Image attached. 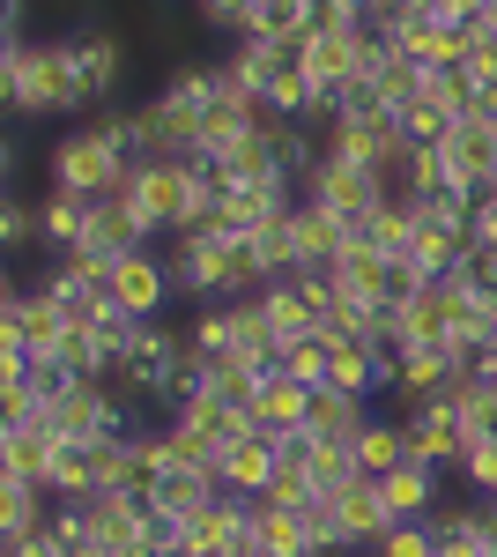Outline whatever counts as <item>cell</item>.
<instances>
[{"mask_svg": "<svg viewBox=\"0 0 497 557\" xmlns=\"http://www.w3.org/2000/svg\"><path fill=\"white\" fill-rule=\"evenodd\" d=\"M45 186L60 194H89V201H112L126 194V178L141 172V149H134V112H104L83 127H60L38 157Z\"/></svg>", "mask_w": 497, "mask_h": 557, "instance_id": "cell-1", "label": "cell"}, {"mask_svg": "<svg viewBox=\"0 0 497 557\" xmlns=\"http://www.w3.org/2000/svg\"><path fill=\"white\" fill-rule=\"evenodd\" d=\"M0 89H8V112H15V120H75V112H83L75 30L0 45Z\"/></svg>", "mask_w": 497, "mask_h": 557, "instance_id": "cell-2", "label": "cell"}, {"mask_svg": "<svg viewBox=\"0 0 497 557\" xmlns=\"http://www.w3.org/2000/svg\"><path fill=\"white\" fill-rule=\"evenodd\" d=\"M164 260H171V283H178L186 305H246V298H260V275H252L246 238H231V231H215V223L178 231Z\"/></svg>", "mask_w": 497, "mask_h": 557, "instance_id": "cell-3", "label": "cell"}, {"mask_svg": "<svg viewBox=\"0 0 497 557\" xmlns=\"http://www.w3.org/2000/svg\"><path fill=\"white\" fill-rule=\"evenodd\" d=\"M126 209L141 215V231L149 238H178V231H194L208 223V186H201V164H141V172L126 178L120 194Z\"/></svg>", "mask_w": 497, "mask_h": 557, "instance_id": "cell-4", "label": "cell"}, {"mask_svg": "<svg viewBox=\"0 0 497 557\" xmlns=\"http://www.w3.org/2000/svg\"><path fill=\"white\" fill-rule=\"evenodd\" d=\"M126 67H134V52H126V38L112 30V23H75V83H83V112H97V104L120 112Z\"/></svg>", "mask_w": 497, "mask_h": 557, "instance_id": "cell-5", "label": "cell"}, {"mask_svg": "<svg viewBox=\"0 0 497 557\" xmlns=\"http://www.w3.org/2000/svg\"><path fill=\"white\" fill-rule=\"evenodd\" d=\"M45 424L60 431V438H83V446H97V438H134V424H126V409L112 401L104 380H75L67 394H52L45 401Z\"/></svg>", "mask_w": 497, "mask_h": 557, "instance_id": "cell-6", "label": "cell"}, {"mask_svg": "<svg viewBox=\"0 0 497 557\" xmlns=\"http://www.w3.org/2000/svg\"><path fill=\"white\" fill-rule=\"evenodd\" d=\"M297 194H305V201H320L327 215H341V223L357 231V223L386 201V178L364 172V164H341V157H320V164L305 172V186H297Z\"/></svg>", "mask_w": 497, "mask_h": 557, "instance_id": "cell-7", "label": "cell"}, {"mask_svg": "<svg viewBox=\"0 0 497 557\" xmlns=\"http://www.w3.org/2000/svg\"><path fill=\"white\" fill-rule=\"evenodd\" d=\"M112 305L120 312H134V320H164L171 305H178V283H171V260L149 246V253H126L120 268H112Z\"/></svg>", "mask_w": 497, "mask_h": 557, "instance_id": "cell-8", "label": "cell"}, {"mask_svg": "<svg viewBox=\"0 0 497 557\" xmlns=\"http://www.w3.org/2000/svg\"><path fill=\"white\" fill-rule=\"evenodd\" d=\"M283 469V438L275 431H246V438H231L223 454H215V483L223 491H238V498H260L268 483Z\"/></svg>", "mask_w": 497, "mask_h": 557, "instance_id": "cell-9", "label": "cell"}, {"mask_svg": "<svg viewBox=\"0 0 497 557\" xmlns=\"http://www.w3.org/2000/svg\"><path fill=\"white\" fill-rule=\"evenodd\" d=\"M438 157H446V178H453V186H468V194H490V178H497V127H483V120H460V127L438 141Z\"/></svg>", "mask_w": 497, "mask_h": 557, "instance_id": "cell-10", "label": "cell"}, {"mask_svg": "<svg viewBox=\"0 0 497 557\" xmlns=\"http://www.w3.org/2000/svg\"><path fill=\"white\" fill-rule=\"evenodd\" d=\"M468 417H460L453 401H431V409H415L409 417V446H415V461H431V469H460V454H468Z\"/></svg>", "mask_w": 497, "mask_h": 557, "instance_id": "cell-11", "label": "cell"}, {"mask_svg": "<svg viewBox=\"0 0 497 557\" xmlns=\"http://www.w3.org/2000/svg\"><path fill=\"white\" fill-rule=\"evenodd\" d=\"M149 246H157V238H149V231H141V215L126 209L120 194H112V201H97V209H89L83 253H97V260H112V268H120L126 253H149Z\"/></svg>", "mask_w": 497, "mask_h": 557, "instance_id": "cell-12", "label": "cell"}, {"mask_svg": "<svg viewBox=\"0 0 497 557\" xmlns=\"http://www.w3.org/2000/svg\"><path fill=\"white\" fill-rule=\"evenodd\" d=\"M378 498H386V513H394V520H431L438 506H446V469L409 461V469L378 475Z\"/></svg>", "mask_w": 497, "mask_h": 557, "instance_id": "cell-13", "label": "cell"}, {"mask_svg": "<svg viewBox=\"0 0 497 557\" xmlns=\"http://www.w3.org/2000/svg\"><path fill=\"white\" fill-rule=\"evenodd\" d=\"M52 461H60V431L45 424V417L0 431V475H30V483H45Z\"/></svg>", "mask_w": 497, "mask_h": 557, "instance_id": "cell-14", "label": "cell"}, {"mask_svg": "<svg viewBox=\"0 0 497 557\" xmlns=\"http://www.w3.org/2000/svg\"><path fill=\"white\" fill-rule=\"evenodd\" d=\"M378 417V401H364V394H341V386H320L312 394V417H305V431L312 438H327V446H357V431Z\"/></svg>", "mask_w": 497, "mask_h": 557, "instance_id": "cell-15", "label": "cell"}, {"mask_svg": "<svg viewBox=\"0 0 497 557\" xmlns=\"http://www.w3.org/2000/svg\"><path fill=\"white\" fill-rule=\"evenodd\" d=\"M215 97H223V67H215V60H171L164 83H157V104L186 112V120H201Z\"/></svg>", "mask_w": 497, "mask_h": 557, "instance_id": "cell-16", "label": "cell"}, {"mask_svg": "<svg viewBox=\"0 0 497 557\" xmlns=\"http://www.w3.org/2000/svg\"><path fill=\"white\" fill-rule=\"evenodd\" d=\"M415 461V446H409V417H394V409H378L372 424L357 431V469L372 475H394V469H409Z\"/></svg>", "mask_w": 497, "mask_h": 557, "instance_id": "cell-17", "label": "cell"}, {"mask_svg": "<svg viewBox=\"0 0 497 557\" xmlns=\"http://www.w3.org/2000/svg\"><path fill=\"white\" fill-rule=\"evenodd\" d=\"M52 491L30 483V475H0V543H23V535H45V520H52Z\"/></svg>", "mask_w": 497, "mask_h": 557, "instance_id": "cell-18", "label": "cell"}, {"mask_svg": "<svg viewBox=\"0 0 497 557\" xmlns=\"http://www.w3.org/2000/svg\"><path fill=\"white\" fill-rule=\"evenodd\" d=\"M394 45H401L409 60H423V67H460V60H468V23H446V15H409Z\"/></svg>", "mask_w": 497, "mask_h": 557, "instance_id": "cell-19", "label": "cell"}, {"mask_svg": "<svg viewBox=\"0 0 497 557\" xmlns=\"http://www.w3.org/2000/svg\"><path fill=\"white\" fill-rule=\"evenodd\" d=\"M223 498V483H215V469H171V475H157V491H149V513L157 520H194L201 506H215Z\"/></svg>", "mask_w": 497, "mask_h": 557, "instance_id": "cell-20", "label": "cell"}, {"mask_svg": "<svg viewBox=\"0 0 497 557\" xmlns=\"http://www.w3.org/2000/svg\"><path fill=\"white\" fill-rule=\"evenodd\" d=\"M305 417H312V386H297L290 372H268L260 380V401H252V431L290 438V431H305Z\"/></svg>", "mask_w": 497, "mask_h": 557, "instance_id": "cell-21", "label": "cell"}, {"mask_svg": "<svg viewBox=\"0 0 497 557\" xmlns=\"http://www.w3.org/2000/svg\"><path fill=\"white\" fill-rule=\"evenodd\" d=\"M290 231H297V260H305V268H334V260L349 253V223H341V215H327L320 201H297V209H290Z\"/></svg>", "mask_w": 497, "mask_h": 557, "instance_id": "cell-22", "label": "cell"}, {"mask_svg": "<svg viewBox=\"0 0 497 557\" xmlns=\"http://www.w3.org/2000/svg\"><path fill=\"white\" fill-rule=\"evenodd\" d=\"M89 194H60V186H45L38 194V238H45V253H75L83 246V231H89Z\"/></svg>", "mask_w": 497, "mask_h": 557, "instance_id": "cell-23", "label": "cell"}, {"mask_svg": "<svg viewBox=\"0 0 497 557\" xmlns=\"http://www.w3.org/2000/svg\"><path fill=\"white\" fill-rule=\"evenodd\" d=\"M423 83H431V67H423V60H409L401 45H386V52L372 60V75H364V89H372L386 112H409L415 97H423Z\"/></svg>", "mask_w": 497, "mask_h": 557, "instance_id": "cell-24", "label": "cell"}, {"mask_svg": "<svg viewBox=\"0 0 497 557\" xmlns=\"http://www.w3.org/2000/svg\"><path fill=\"white\" fill-rule=\"evenodd\" d=\"M334 283H341L349 298H364V305H394V260L378 253V246H357V238H349V253L334 260Z\"/></svg>", "mask_w": 497, "mask_h": 557, "instance_id": "cell-25", "label": "cell"}, {"mask_svg": "<svg viewBox=\"0 0 497 557\" xmlns=\"http://www.w3.org/2000/svg\"><path fill=\"white\" fill-rule=\"evenodd\" d=\"M171 424H186V431H201L208 446H215V454H223V446H231V438H246V417H238V409H231V401H223V394H186V401H178V417H171Z\"/></svg>", "mask_w": 497, "mask_h": 557, "instance_id": "cell-26", "label": "cell"}, {"mask_svg": "<svg viewBox=\"0 0 497 557\" xmlns=\"http://www.w3.org/2000/svg\"><path fill=\"white\" fill-rule=\"evenodd\" d=\"M260 312H268V327H275L283 349L305 343V335H320V312H312V298H305L297 283H268V290H260Z\"/></svg>", "mask_w": 497, "mask_h": 557, "instance_id": "cell-27", "label": "cell"}, {"mask_svg": "<svg viewBox=\"0 0 497 557\" xmlns=\"http://www.w3.org/2000/svg\"><path fill=\"white\" fill-rule=\"evenodd\" d=\"M252 535H260V557H312V528L290 506H260L252 498Z\"/></svg>", "mask_w": 497, "mask_h": 557, "instance_id": "cell-28", "label": "cell"}, {"mask_svg": "<svg viewBox=\"0 0 497 557\" xmlns=\"http://www.w3.org/2000/svg\"><path fill=\"white\" fill-rule=\"evenodd\" d=\"M334 506H341V528H349V543H357V550H372L378 535L394 528V513H386V498H378L372 475H364V483H349V491H341Z\"/></svg>", "mask_w": 497, "mask_h": 557, "instance_id": "cell-29", "label": "cell"}, {"mask_svg": "<svg viewBox=\"0 0 497 557\" xmlns=\"http://www.w3.org/2000/svg\"><path fill=\"white\" fill-rule=\"evenodd\" d=\"M0 246H8L15 260L45 253V238H38V194H8V201H0Z\"/></svg>", "mask_w": 497, "mask_h": 557, "instance_id": "cell-30", "label": "cell"}, {"mask_svg": "<svg viewBox=\"0 0 497 557\" xmlns=\"http://www.w3.org/2000/svg\"><path fill=\"white\" fill-rule=\"evenodd\" d=\"M186 343L208 349V357H231V349H238V305H194Z\"/></svg>", "mask_w": 497, "mask_h": 557, "instance_id": "cell-31", "label": "cell"}, {"mask_svg": "<svg viewBox=\"0 0 497 557\" xmlns=\"http://www.w3.org/2000/svg\"><path fill=\"white\" fill-rule=\"evenodd\" d=\"M275 372H290L297 386H312V394H320V386L334 380V343H327V335H305V343L283 349V364H275Z\"/></svg>", "mask_w": 497, "mask_h": 557, "instance_id": "cell-32", "label": "cell"}, {"mask_svg": "<svg viewBox=\"0 0 497 557\" xmlns=\"http://www.w3.org/2000/svg\"><path fill=\"white\" fill-rule=\"evenodd\" d=\"M453 483L468 491V498H483V506L497 498V446H490V438H468V454H460Z\"/></svg>", "mask_w": 497, "mask_h": 557, "instance_id": "cell-33", "label": "cell"}, {"mask_svg": "<svg viewBox=\"0 0 497 557\" xmlns=\"http://www.w3.org/2000/svg\"><path fill=\"white\" fill-rule=\"evenodd\" d=\"M364 557H438V535H431V520H394Z\"/></svg>", "mask_w": 497, "mask_h": 557, "instance_id": "cell-34", "label": "cell"}, {"mask_svg": "<svg viewBox=\"0 0 497 557\" xmlns=\"http://www.w3.org/2000/svg\"><path fill=\"white\" fill-rule=\"evenodd\" d=\"M401 127H409V141H431V149H438V141H446V134H453L460 120L446 112V104H431V97H415L409 112H401Z\"/></svg>", "mask_w": 497, "mask_h": 557, "instance_id": "cell-35", "label": "cell"}, {"mask_svg": "<svg viewBox=\"0 0 497 557\" xmlns=\"http://www.w3.org/2000/svg\"><path fill=\"white\" fill-rule=\"evenodd\" d=\"M194 8H201V23L215 30V38H246L260 0H194Z\"/></svg>", "mask_w": 497, "mask_h": 557, "instance_id": "cell-36", "label": "cell"}, {"mask_svg": "<svg viewBox=\"0 0 497 557\" xmlns=\"http://www.w3.org/2000/svg\"><path fill=\"white\" fill-rule=\"evenodd\" d=\"M0 30H8V45L30 38V0H0Z\"/></svg>", "mask_w": 497, "mask_h": 557, "instance_id": "cell-37", "label": "cell"}, {"mask_svg": "<svg viewBox=\"0 0 497 557\" xmlns=\"http://www.w3.org/2000/svg\"><path fill=\"white\" fill-rule=\"evenodd\" d=\"M0 557H67L52 535H23V543H0Z\"/></svg>", "mask_w": 497, "mask_h": 557, "instance_id": "cell-38", "label": "cell"}, {"mask_svg": "<svg viewBox=\"0 0 497 557\" xmlns=\"http://www.w3.org/2000/svg\"><path fill=\"white\" fill-rule=\"evenodd\" d=\"M438 15L446 23H475V15H490V0H438Z\"/></svg>", "mask_w": 497, "mask_h": 557, "instance_id": "cell-39", "label": "cell"}, {"mask_svg": "<svg viewBox=\"0 0 497 557\" xmlns=\"http://www.w3.org/2000/svg\"><path fill=\"white\" fill-rule=\"evenodd\" d=\"M468 372H475V380H490V386H497V343H483V357H475Z\"/></svg>", "mask_w": 497, "mask_h": 557, "instance_id": "cell-40", "label": "cell"}, {"mask_svg": "<svg viewBox=\"0 0 497 557\" xmlns=\"http://www.w3.org/2000/svg\"><path fill=\"white\" fill-rule=\"evenodd\" d=\"M75 557H120V550H104V543H83V550H75Z\"/></svg>", "mask_w": 497, "mask_h": 557, "instance_id": "cell-41", "label": "cell"}, {"mask_svg": "<svg viewBox=\"0 0 497 557\" xmlns=\"http://www.w3.org/2000/svg\"><path fill=\"white\" fill-rule=\"evenodd\" d=\"M483 550H490V557H497V513H490V543H483Z\"/></svg>", "mask_w": 497, "mask_h": 557, "instance_id": "cell-42", "label": "cell"}, {"mask_svg": "<svg viewBox=\"0 0 497 557\" xmlns=\"http://www.w3.org/2000/svg\"><path fill=\"white\" fill-rule=\"evenodd\" d=\"M490 186H497V178H490Z\"/></svg>", "mask_w": 497, "mask_h": 557, "instance_id": "cell-43", "label": "cell"}]
</instances>
